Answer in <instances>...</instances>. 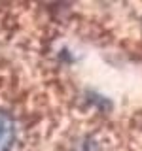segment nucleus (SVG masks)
I'll return each instance as SVG.
<instances>
[{
	"label": "nucleus",
	"mask_w": 142,
	"mask_h": 151,
	"mask_svg": "<svg viewBox=\"0 0 142 151\" xmlns=\"http://www.w3.org/2000/svg\"><path fill=\"white\" fill-rule=\"evenodd\" d=\"M15 142V123L8 111L0 110V151H9Z\"/></svg>",
	"instance_id": "nucleus-1"
}]
</instances>
